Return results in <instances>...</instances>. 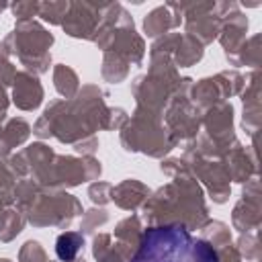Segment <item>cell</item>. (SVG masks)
<instances>
[{"mask_svg":"<svg viewBox=\"0 0 262 262\" xmlns=\"http://www.w3.org/2000/svg\"><path fill=\"white\" fill-rule=\"evenodd\" d=\"M131 262H219V256L213 246L194 239L184 225L170 223L149 227Z\"/></svg>","mask_w":262,"mask_h":262,"instance_id":"obj_1","label":"cell"},{"mask_svg":"<svg viewBox=\"0 0 262 262\" xmlns=\"http://www.w3.org/2000/svg\"><path fill=\"white\" fill-rule=\"evenodd\" d=\"M82 244H84V239H82L80 233H76V231L61 233V235L57 237V242H55V254H57L59 260L70 262V260H74V258L78 256Z\"/></svg>","mask_w":262,"mask_h":262,"instance_id":"obj_2","label":"cell"}]
</instances>
